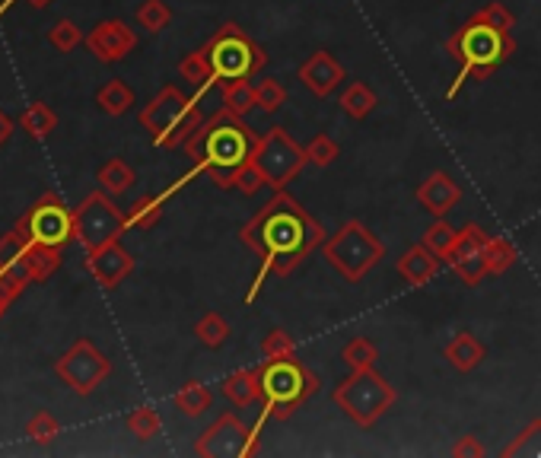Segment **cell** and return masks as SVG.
I'll return each mask as SVG.
<instances>
[{
  "label": "cell",
  "mask_w": 541,
  "mask_h": 458,
  "mask_svg": "<svg viewBox=\"0 0 541 458\" xmlns=\"http://www.w3.org/2000/svg\"><path fill=\"white\" fill-rule=\"evenodd\" d=\"M252 163L261 169V175H265L268 188L284 191L309 163V153H306V147L296 144L284 128H271L265 137H258Z\"/></svg>",
  "instance_id": "obj_9"
},
{
  "label": "cell",
  "mask_w": 541,
  "mask_h": 458,
  "mask_svg": "<svg viewBox=\"0 0 541 458\" xmlns=\"http://www.w3.org/2000/svg\"><path fill=\"white\" fill-rule=\"evenodd\" d=\"M23 264H26V271L32 277V284H36V280H48L61 264V249H55V245L32 242L26 249V255H23Z\"/></svg>",
  "instance_id": "obj_23"
},
{
  "label": "cell",
  "mask_w": 541,
  "mask_h": 458,
  "mask_svg": "<svg viewBox=\"0 0 541 458\" xmlns=\"http://www.w3.org/2000/svg\"><path fill=\"white\" fill-rule=\"evenodd\" d=\"M96 182H99L102 191H106V195H125V191L137 182V175L125 160H118V156H115V160H106L99 166Z\"/></svg>",
  "instance_id": "obj_24"
},
{
  "label": "cell",
  "mask_w": 541,
  "mask_h": 458,
  "mask_svg": "<svg viewBox=\"0 0 541 458\" xmlns=\"http://www.w3.org/2000/svg\"><path fill=\"white\" fill-rule=\"evenodd\" d=\"M284 102H287V90H284V86L277 83L274 77L258 83V109H261V112H277Z\"/></svg>",
  "instance_id": "obj_43"
},
{
  "label": "cell",
  "mask_w": 541,
  "mask_h": 458,
  "mask_svg": "<svg viewBox=\"0 0 541 458\" xmlns=\"http://www.w3.org/2000/svg\"><path fill=\"white\" fill-rule=\"evenodd\" d=\"M23 223L29 229L32 242L55 245V249H61V245L74 236V210H67L58 195H45L23 217Z\"/></svg>",
  "instance_id": "obj_14"
},
{
  "label": "cell",
  "mask_w": 541,
  "mask_h": 458,
  "mask_svg": "<svg viewBox=\"0 0 541 458\" xmlns=\"http://www.w3.org/2000/svg\"><path fill=\"white\" fill-rule=\"evenodd\" d=\"M516 258H519V252H516V245L510 239L491 236V242H487V274L510 271L513 264H516Z\"/></svg>",
  "instance_id": "obj_34"
},
{
  "label": "cell",
  "mask_w": 541,
  "mask_h": 458,
  "mask_svg": "<svg viewBox=\"0 0 541 458\" xmlns=\"http://www.w3.org/2000/svg\"><path fill=\"white\" fill-rule=\"evenodd\" d=\"M195 334H198V341L204 347L220 350L226 344V338H230V325H226V319H223L220 312H207L204 319L195 325Z\"/></svg>",
  "instance_id": "obj_36"
},
{
  "label": "cell",
  "mask_w": 541,
  "mask_h": 458,
  "mask_svg": "<svg viewBox=\"0 0 541 458\" xmlns=\"http://www.w3.org/2000/svg\"><path fill=\"white\" fill-rule=\"evenodd\" d=\"M61 433V424H58V417L55 414H48V411H39L36 417L26 424V436L32 439V443H51Z\"/></svg>",
  "instance_id": "obj_39"
},
{
  "label": "cell",
  "mask_w": 541,
  "mask_h": 458,
  "mask_svg": "<svg viewBox=\"0 0 541 458\" xmlns=\"http://www.w3.org/2000/svg\"><path fill=\"white\" fill-rule=\"evenodd\" d=\"M261 379V417L290 420L303 404L322 389V379L296 357H277L258 366Z\"/></svg>",
  "instance_id": "obj_4"
},
{
  "label": "cell",
  "mask_w": 541,
  "mask_h": 458,
  "mask_svg": "<svg viewBox=\"0 0 541 458\" xmlns=\"http://www.w3.org/2000/svg\"><path fill=\"white\" fill-rule=\"evenodd\" d=\"M223 109L246 118L252 109H258V86H252L249 80L223 83Z\"/></svg>",
  "instance_id": "obj_25"
},
{
  "label": "cell",
  "mask_w": 541,
  "mask_h": 458,
  "mask_svg": "<svg viewBox=\"0 0 541 458\" xmlns=\"http://www.w3.org/2000/svg\"><path fill=\"white\" fill-rule=\"evenodd\" d=\"M265 420L268 417H261L258 424L249 430L233 411H226L195 439V452L201 458H246V455H255L261 424H265Z\"/></svg>",
  "instance_id": "obj_11"
},
{
  "label": "cell",
  "mask_w": 541,
  "mask_h": 458,
  "mask_svg": "<svg viewBox=\"0 0 541 458\" xmlns=\"http://www.w3.org/2000/svg\"><path fill=\"white\" fill-rule=\"evenodd\" d=\"M459 201H462V188L456 185V179H452L449 172H433L421 185H417V204H421L433 217L452 214Z\"/></svg>",
  "instance_id": "obj_18"
},
{
  "label": "cell",
  "mask_w": 541,
  "mask_h": 458,
  "mask_svg": "<svg viewBox=\"0 0 541 458\" xmlns=\"http://www.w3.org/2000/svg\"><path fill=\"white\" fill-rule=\"evenodd\" d=\"M341 360L347 369H366V366H376L379 360V347L370 338H351L341 347Z\"/></svg>",
  "instance_id": "obj_31"
},
{
  "label": "cell",
  "mask_w": 541,
  "mask_h": 458,
  "mask_svg": "<svg viewBox=\"0 0 541 458\" xmlns=\"http://www.w3.org/2000/svg\"><path fill=\"white\" fill-rule=\"evenodd\" d=\"M478 16H481V20L491 23V26L503 29V32H513V26H516L513 13L506 10L503 4H487V7H481V10H478Z\"/></svg>",
  "instance_id": "obj_44"
},
{
  "label": "cell",
  "mask_w": 541,
  "mask_h": 458,
  "mask_svg": "<svg viewBox=\"0 0 541 458\" xmlns=\"http://www.w3.org/2000/svg\"><path fill=\"white\" fill-rule=\"evenodd\" d=\"M29 4H32V7H48L51 0H29Z\"/></svg>",
  "instance_id": "obj_49"
},
{
  "label": "cell",
  "mask_w": 541,
  "mask_h": 458,
  "mask_svg": "<svg viewBox=\"0 0 541 458\" xmlns=\"http://www.w3.org/2000/svg\"><path fill=\"white\" fill-rule=\"evenodd\" d=\"M306 153H309V163L312 166H319V169H325V166H331L341 156V150H338V144L331 140L328 134H316L309 140V147H306Z\"/></svg>",
  "instance_id": "obj_40"
},
{
  "label": "cell",
  "mask_w": 541,
  "mask_h": 458,
  "mask_svg": "<svg viewBox=\"0 0 541 458\" xmlns=\"http://www.w3.org/2000/svg\"><path fill=\"white\" fill-rule=\"evenodd\" d=\"M239 239L261 258V268L246 293V303H255V296L271 274H293L312 252L322 249L328 236L322 223L300 201L290 198L287 191H274V198L265 207H258V214L239 229Z\"/></svg>",
  "instance_id": "obj_1"
},
{
  "label": "cell",
  "mask_w": 541,
  "mask_h": 458,
  "mask_svg": "<svg viewBox=\"0 0 541 458\" xmlns=\"http://www.w3.org/2000/svg\"><path fill=\"white\" fill-rule=\"evenodd\" d=\"M96 105L106 115H125L134 105V90L125 80H109L102 90L96 93Z\"/></svg>",
  "instance_id": "obj_26"
},
{
  "label": "cell",
  "mask_w": 541,
  "mask_h": 458,
  "mask_svg": "<svg viewBox=\"0 0 541 458\" xmlns=\"http://www.w3.org/2000/svg\"><path fill=\"white\" fill-rule=\"evenodd\" d=\"M20 128L29 134V137H48L51 131L58 128V115L51 112V105H45V102H32L29 109L20 115Z\"/></svg>",
  "instance_id": "obj_28"
},
{
  "label": "cell",
  "mask_w": 541,
  "mask_h": 458,
  "mask_svg": "<svg viewBox=\"0 0 541 458\" xmlns=\"http://www.w3.org/2000/svg\"><path fill=\"white\" fill-rule=\"evenodd\" d=\"M452 455L456 458H481L484 455V446L478 443V436H462L456 446H452Z\"/></svg>",
  "instance_id": "obj_46"
},
{
  "label": "cell",
  "mask_w": 541,
  "mask_h": 458,
  "mask_svg": "<svg viewBox=\"0 0 541 458\" xmlns=\"http://www.w3.org/2000/svg\"><path fill=\"white\" fill-rule=\"evenodd\" d=\"M48 42L55 45L58 51H64V55H71V51L80 48L86 39H83V32H80L71 20H64V23H58L55 29L48 32Z\"/></svg>",
  "instance_id": "obj_42"
},
{
  "label": "cell",
  "mask_w": 541,
  "mask_h": 458,
  "mask_svg": "<svg viewBox=\"0 0 541 458\" xmlns=\"http://www.w3.org/2000/svg\"><path fill=\"white\" fill-rule=\"evenodd\" d=\"M179 74H182V80L195 83L198 90H207V86L214 83V70H211V61H207L204 51H191V55H185L179 64Z\"/></svg>",
  "instance_id": "obj_33"
},
{
  "label": "cell",
  "mask_w": 541,
  "mask_h": 458,
  "mask_svg": "<svg viewBox=\"0 0 541 458\" xmlns=\"http://www.w3.org/2000/svg\"><path fill=\"white\" fill-rule=\"evenodd\" d=\"M440 261H443V258H436V255L427 249V245L421 242V245H411V249L395 261V271H398L401 280H405V284H411V287H427L430 280L440 274Z\"/></svg>",
  "instance_id": "obj_19"
},
{
  "label": "cell",
  "mask_w": 541,
  "mask_h": 458,
  "mask_svg": "<svg viewBox=\"0 0 541 458\" xmlns=\"http://www.w3.org/2000/svg\"><path fill=\"white\" fill-rule=\"evenodd\" d=\"M487 242H491V236H487V229L481 223H465L459 229L456 245L446 255V264L456 271L462 284L478 287L487 277Z\"/></svg>",
  "instance_id": "obj_13"
},
{
  "label": "cell",
  "mask_w": 541,
  "mask_h": 458,
  "mask_svg": "<svg viewBox=\"0 0 541 458\" xmlns=\"http://www.w3.org/2000/svg\"><path fill=\"white\" fill-rule=\"evenodd\" d=\"M125 229H128V220L112 204L106 191H93V195L74 210V239L86 252L99 249V245L118 242L125 236Z\"/></svg>",
  "instance_id": "obj_10"
},
{
  "label": "cell",
  "mask_w": 541,
  "mask_h": 458,
  "mask_svg": "<svg viewBox=\"0 0 541 458\" xmlns=\"http://www.w3.org/2000/svg\"><path fill=\"white\" fill-rule=\"evenodd\" d=\"M10 134H13V121H10L4 112H0V147L7 144V140H10Z\"/></svg>",
  "instance_id": "obj_47"
},
{
  "label": "cell",
  "mask_w": 541,
  "mask_h": 458,
  "mask_svg": "<svg viewBox=\"0 0 541 458\" xmlns=\"http://www.w3.org/2000/svg\"><path fill=\"white\" fill-rule=\"evenodd\" d=\"M344 80H347L344 67L338 64V58L331 55V51H316L309 61L300 64V83L316 99H328Z\"/></svg>",
  "instance_id": "obj_16"
},
{
  "label": "cell",
  "mask_w": 541,
  "mask_h": 458,
  "mask_svg": "<svg viewBox=\"0 0 541 458\" xmlns=\"http://www.w3.org/2000/svg\"><path fill=\"white\" fill-rule=\"evenodd\" d=\"M55 373L67 389H74L77 395H90L106 382V376L112 373V363L93 341L83 338L55 363Z\"/></svg>",
  "instance_id": "obj_12"
},
{
  "label": "cell",
  "mask_w": 541,
  "mask_h": 458,
  "mask_svg": "<svg viewBox=\"0 0 541 458\" xmlns=\"http://www.w3.org/2000/svg\"><path fill=\"white\" fill-rule=\"evenodd\" d=\"M134 45H137L134 29H128L121 20H106V23H99L90 35H86V48H90L93 55L99 61H106V64L128 58L134 51Z\"/></svg>",
  "instance_id": "obj_15"
},
{
  "label": "cell",
  "mask_w": 541,
  "mask_h": 458,
  "mask_svg": "<svg viewBox=\"0 0 541 458\" xmlns=\"http://www.w3.org/2000/svg\"><path fill=\"white\" fill-rule=\"evenodd\" d=\"M265 175H261V169L255 163H249L246 169L239 172V179H236V191H242V195H258L261 188H265Z\"/></svg>",
  "instance_id": "obj_45"
},
{
  "label": "cell",
  "mask_w": 541,
  "mask_h": 458,
  "mask_svg": "<svg viewBox=\"0 0 541 458\" xmlns=\"http://www.w3.org/2000/svg\"><path fill=\"white\" fill-rule=\"evenodd\" d=\"M163 201H166V195L163 198H137L131 207H128V214H125V220H128V229H153L156 223H160V217H163Z\"/></svg>",
  "instance_id": "obj_29"
},
{
  "label": "cell",
  "mask_w": 541,
  "mask_h": 458,
  "mask_svg": "<svg viewBox=\"0 0 541 458\" xmlns=\"http://www.w3.org/2000/svg\"><path fill=\"white\" fill-rule=\"evenodd\" d=\"M172 401H176V408H179L185 417H201L204 411H211L214 395H211V389H207V385H201V382H185Z\"/></svg>",
  "instance_id": "obj_27"
},
{
  "label": "cell",
  "mask_w": 541,
  "mask_h": 458,
  "mask_svg": "<svg viewBox=\"0 0 541 458\" xmlns=\"http://www.w3.org/2000/svg\"><path fill=\"white\" fill-rule=\"evenodd\" d=\"M29 245H32V236H29L26 223L20 220L4 239H0V268H7V264H13V261H23Z\"/></svg>",
  "instance_id": "obj_32"
},
{
  "label": "cell",
  "mask_w": 541,
  "mask_h": 458,
  "mask_svg": "<svg viewBox=\"0 0 541 458\" xmlns=\"http://www.w3.org/2000/svg\"><path fill=\"white\" fill-rule=\"evenodd\" d=\"M261 357L265 360H277V357H296V341L290 338L287 331H271L265 334V341H261Z\"/></svg>",
  "instance_id": "obj_41"
},
{
  "label": "cell",
  "mask_w": 541,
  "mask_h": 458,
  "mask_svg": "<svg viewBox=\"0 0 541 458\" xmlns=\"http://www.w3.org/2000/svg\"><path fill=\"white\" fill-rule=\"evenodd\" d=\"M201 51L207 55V61H211L214 83H220V86L236 83V80H249L268 64L265 48H261L258 42H252L236 23L220 26L211 35V42H207Z\"/></svg>",
  "instance_id": "obj_8"
},
{
  "label": "cell",
  "mask_w": 541,
  "mask_h": 458,
  "mask_svg": "<svg viewBox=\"0 0 541 458\" xmlns=\"http://www.w3.org/2000/svg\"><path fill=\"white\" fill-rule=\"evenodd\" d=\"M446 51L449 58L459 61V74L452 77V86L446 90V99H456L462 83H468L471 77L487 80L503 61H510L516 42H513V32H503L487 20H481L478 13H471L462 23V29H456V35L446 42Z\"/></svg>",
  "instance_id": "obj_3"
},
{
  "label": "cell",
  "mask_w": 541,
  "mask_h": 458,
  "mask_svg": "<svg viewBox=\"0 0 541 458\" xmlns=\"http://www.w3.org/2000/svg\"><path fill=\"white\" fill-rule=\"evenodd\" d=\"M503 458H541V417L532 420L510 446H503Z\"/></svg>",
  "instance_id": "obj_30"
},
{
  "label": "cell",
  "mask_w": 541,
  "mask_h": 458,
  "mask_svg": "<svg viewBox=\"0 0 541 458\" xmlns=\"http://www.w3.org/2000/svg\"><path fill=\"white\" fill-rule=\"evenodd\" d=\"M223 398L233 401L236 408H252L255 401H261V379L258 369H239L230 379L223 382Z\"/></svg>",
  "instance_id": "obj_21"
},
{
  "label": "cell",
  "mask_w": 541,
  "mask_h": 458,
  "mask_svg": "<svg viewBox=\"0 0 541 458\" xmlns=\"http://www.w3.org/2000/svg\"><path fill=\"white\" fill-rule=\"evenodd\" d=\"M258 134L246 125V118L220 109L188 137V156L198 175H207L217 188H236L239 172L252 163Z\"/></svg>",
  "instance_id": "obj_2"
},
{
  "label": "cell",
  "mask_w": 541,
  "mask_h": 458,
  "mask_svg": "<svg viewBox=\"0 0 541 458\" xmlns=\"http://www.w3.org/2000/svg\"><path fill=\"white\" fill-rule=\"evenodd\" d=\"M137 23L147 32H163L172 23V10L166 0H144V4L137 7Z\"/></svg>",
  "instance_id": "obj_38"
},
{
  "label": "cell",
  "mask_w": 541,
  "mask_h": 458,
  "mask_svg": "<svg viewBox=\"0 0 541 458\" xmlns=\"http://www.w3.org/2000/svg\"><path fill=\"white\" fill-rule=\"evenodd\" d=\"M322 258L347 284H360L386 258V245L370 233V226H363L360 220H347L322 242Z\"/></svg>",
  "instance_id": "obj_7"
},
{
  "label": "cell",
  "mask_w": 541,
  "mask_h": 458,
  "mask_svg": "<svg viewBox=\"0 0 541 458\" xmlns=\"http://www.w3.org/2000/svg\"><path fill=\"white\" fill-rule=\"evenodd\" d=\"M331 401L344 411V417L357 424L360 430L376 427V420L395 408L398 392L395 385L379 376L373 366L366 369H351V376L341 379L335 389H331Z\"/></svg>",
  "instance_id": "obj_6"
},
{
  "label": "cell",
  "mask_w": 541,
  "mask_h": 458,
  "mask_svg": "<svg viewBox=\"0 0 541 458\" xmlns=\"http://www.w3.org/2000/svg\"><path fill=\"white\" fill-rule=\"evenodd\" d=\"M456 236H459V229H456V226L446 223V217H436V223L424 233V245H427V249H430L436 258H443V261H446L449 249H452V245H456Z\"/></svg>",
  "instance_id": "obj_35"
},
{
  "label": "cell",
  "mask_w": 541,
  "mask_h": 458,
  "mask_svg": "<svg viewBox=\"0 0 541 458\" xmlns=\"http://www.w3.org/2000/svg\"><path fill=\"white\" fill-rule=\"evenodd\" d=\"M141 125L150 131L156 147L176 150L188 144V137L204 125V118L198 109V99L185 96L179 86H163V90L144 105Z\"/></svg>",
  "instance_id": "obj_5"
},
{
  "label": "cell",
  "mask_w": 541,
  "mask_h": 458,
  "mask_svg": "<svg viewBox=\"0 0 541 458\" xmlns=\"http://www.w3.org/2000/svg\"><path fill=\"white\" fill-rule=\"evenodd\" d=\"M125 424H128L131 436H137L141 443H147V439H153V436H160V430H163V420H160V414H156L153 408L131 411Z\"/></svg>",
  "instance_id": "obj_37"
},
{
  "label": "cell",
  "mask_w": 541,
  "mask_h": 458,
  "mask_svg": "<svg viewBox=\"0 0 541 458\" xmlns=\"http://www.w3.org/2000/svg\"><path fill=\"white\" fill-rule=\"evenodd\" d=\"M7 306H10V299H7L4 293H0V315H4V312H7Z\"/></svg>",
  "instance_id": "obj_48"
},
{
  "label": "cell",
  "mask_w": 541,
  "mask_h": 458,
  "mask_svg": "<svg viewBox=\"0 0 541 458\" xmlns=\"http://www.w3.org/2000/svg\"><path fill=\"white\" fill-rule=\"evenodd\" d=\"M443 357L456 373H471V369H478L484 360V344L471 331H459L456 338L443 347Z\"/></svg>",
  "instance_id": "obj_20"
},
{
  "label": "cell",
  "mask_w": 541,
  "mask_h": 458,
  "mask_svg": "<svg viewBox=\"0 0 541 458\" xmlns=\"http://www.w3.org/2000/svg\"><path fill=\"white\" fill-rule=\"evenodd\" d=\"M338 105L344 109L347 118L363 121V118H370V115H373V109L379 105V99H376V93L370 90V86L360 83V80H354V83H347V90L338 96Z\"/></svg>",
  "instance_id": "obj_22"
},
{
  "label": "cell",
  "mask_w": 541,
  "mask_h": 458,
  "mask_svg": "<svg viewBox=\"0 0 541 458\" xmlns=\"http://www.w3.org/2000/svg\"><path fill=\"white\" fill-rule=\"evenodd\" d=\"M86 271L93 274L96 284L112 290L134 271V258H131V252L121 249V242H109V245H99V249L90 252V258H86Z\"/></svg>",
  "instance_id": "obj_17"
}]
</instances>
